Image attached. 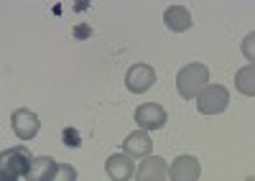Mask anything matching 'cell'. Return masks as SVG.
Segmentation results:
<instances>
[{
  "instance_id": "cell-9",
  "label": "cell",
  "mask_w": 255,
  "mask_h": 181,
  "mask_svg": "<svg viewBox=\"0 0 255 181\" xmlns=\"http://www.w3.org/2000/svg\"><path fill=\"white\" fill-rule=\"evenodd\" d=\"M105 171L113 181H130L133 179V158L125 153H113L105 161Z\"/></svg>"
},
{
  "instance_id": "cell-15",
  "label": "cell",
  "mask_w": 255,
  "mask_h": 181,
  "mask_svg": "<svg viewBox=\"0 0 255 181\" xmlns=\"http://www.w3.org/2000/svg\"><path fill=\"white\" fill-rule=\"evenodd\" d=\"M54 181H77V169L69 166V164H59V169L54 174Z\"/></svg>"
},
{
  "instance_id": "cell-5",
  "label": "cell",
  "mask_w": 255,
  "mask_h": 181,
  "mask_svg": "<svg viewBox=\"0 0 255 181\" xmlns=\"http://www.w3.org/2000/svg\"><path fill=\"white\" fill-rule=\"evenodd\" d=\"M10 125H13V133L20 138V140H33L41 130V120L36 112L26 110V107H20L10 115Z\"/></svg>"
},
{
  "instance_id": "cell-3",
  "label": "cell",
  "mask_w": 255,
  "mask_h": 181,
  "mask_svg": "<svg viewBox=\"0 0 255 181\" xmlns=\"http://www.w3.org/2000/svg\"><path fill=\"white\" fill-rule=\"evenodd\" d=\"M230 105V90L222 85H207L202 94L197 97V107L204 115H220Z\"/></svg>"
},
{
  "instance_id": "cell-1",
  "label": "cell",
  "mask_w": 255,
  "mask_h": 181,
  "mask_svg": "<svg viewBox=\"0 0 255 181\" xmlns=\"http://www.w3.org/2000/svg\"><path fill=\"white\" fill-rule=\"evenodd\" d=\"M33 164V156L26 146H13L8 151H3L0 156V179L3 181H18L26 179Z\"/></svg>"
},
{
  "instance_id": "cell-2",
  "label": "cell",
  "mask_w": 255,
  "mask_h": 181,
  "mask_svg": "<svg viewBox=\"0 0 255 181\" xmlns=\"http://www.w3.org/2000/svg\"><path fill=\"white\" fill-rule=\"evenodd\" d=\"M209 82V69L199 62L186 64L179 74H176V90L184 99H197L202 94V90Z\"/></svg>"
},
{
  "instance_id": "cell-11",
  "label": "cell",
  "mask_w": 255,
  "mask_h": 181,
  "mask_svg": "<svg viewBox=\"0 0 255 181\" xmlns=\"http://www.w3.org/2000/svg\"><path fill=\"white\" fill-rule=\"evenodd\" d=\"M163 23L168 31H174V33H184L191 28V13L184 8V5H171V8H166L163 13Z\"/></svg>"
},
{
  "instance_id": "cell-6",
  "label": "cell",
  "mask_w": 255,
  "mask_h": 181,
  "mask_svg": "<svg viewBox=\"0 0 255 181\" xmlns=\"http://www.w3.org/2000/svg\"><path fill=\"white\" fill-rule=\"evenodd\" d=\"M166 120H168V115H166V110L161 107V105H156V102H145V105H140L138 110H135V123H138V128L140 130H161L163 125H166Z\"/></svg>"
},
{
  "instance_id": "cell-4",
  "label": "cell",
  "mask_w": 255,
  "mask_h": 181,
  "mask_svg": "<svg viewBox=\"0 0 255 181\" xmlns=\"http://www.w3.org/2000/svg\"><path fill=\"white\" fill-rule=\"evenodd\" d=\"M156 85V69L151 64H133L125 74V87L130 90L133 94H143Z\"/></svg>"
},
{
  "instance_id": "cell-14",
  "label": "cell",
  "mask_w": 255,
  "mask_h": 181,
  "mask_svg": "<svg viewBox=\"0 0 255 181\" xmlns=\"http://www.w3.org/2000/svg\"><path fill=\"white\" fill-rule=\"evenodd\" d=\"M240 49H243V56L248 59V62L255 64V31L243 38V46H240Z\"/></svg>"
},
{
  "instance_id": "cell-10",
  "label": "cell",
  "mask_w": 255,
  "mask_h": 181,
  "mask_svg": "<svg viewBox=\"0 0 255 181\" xmlns=\"http://www.w3.org/2000/svg\"><path fill=\"white\" fill-rule=\"evenodd\" d=\"M151 148H153V140L145 130H135L123 140V151L130 158H145L148 153H151Z\"/></svg>"
},
{
  "instance_id": "cell-8",
  "label": "cell",
  "mask_w": 255,
  "mask_h": 181,
  "mask_svg": "<svg viewBox=\"0 0 255 181\" xmlns=\"http://www.w3.org/2000/svg\"><path fill=\"white\" fill-rule=\"evenodd\" d=\"M135 181H168V166L161 156H145L135 169Z\"/></svg>"
},
{
  "instance_id": "cell-7",
  "label": "cell",
  "mask_w": 255,
  "mask_h": 181,
  "mask_svg": "<svg viewBox=\"0 0 255 181\" xmlns=\"http://www.w3.org/2000/svg\"><path fill=\"white\" fill-rule=\"evenodd\" d=\"M202 174V166L194 156H176L174 164L168 166V181H197Z\"/></svg>"
},
{
  "instance_id": "cell-13",
  "label": "cell",
  "mask_w": 255,
  "mask_h": 181,
  "mask_svg": "<svg viewBox=\"0 0 255 181\" xmlns=\"http://www.w3.org/2000/svg\"><path fill=\"white\" fill-rule=\"evenodd\" d=\"M235 87L245 97H255V64H248L235 74Z\"/></svg>"
},
{
  "instance_id": "cell-12",
  "label": "cell",
  "mask_w": 255,
  "mask_h": 181,
  "mask_svg": "<svg viewBox=\"0 0 255 181\" xmlns=\"http://www.w3.org/2000/svg\"><path fill=\"white\" fill-rule=\"evenodd\" d=\"M56 169H59V164L51 156H38V158H33L26 181H54Z\"/></svg>"
},
{
  "instance_id": "cell-16",
  "label": "cell",
  "mask_w": 255,
  "mask_h": 181,
  "mask_svg": "<svg viewBox=\"0 0 255 181\" xmlns=\"http://www.w3.org/2000/svg\"><path fill=\"white\" fill-rule=\"evenodd\" d=\"M64 143H67L69 148H77L79 146V133L74 128H67V130H64Z\"/></svg>"
}]
</instances>
